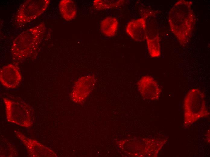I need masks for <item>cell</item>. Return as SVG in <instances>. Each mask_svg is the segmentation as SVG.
<instances>
[{"instance_id":"13","label":"cell","mask_w":210,"mask_h":157,"mask_svg":"<svg viewBox=\"0 0 210 157\" xmlns=\"http://www.w3.org/2000/svg\"><path fill=\"white\" fill-rule=\"evenodd\" d=\"M124 0H95L93 2V6L97 10H103L117 8L123 5Z\"/></svg>"},{"instance_id":"4","label":"cell","mask_w":210,"mask_h":157,"mask_svg":"<svg viewBox=\"0 0 210 157\" xmlns=\"http://www.w3.org/2000/svg\"><path fill=\"white\" fill-rule=\"evenodd\" d=\"M49 0H29L23 3L17 11L16 21L24 24L37 19L46 10Z\"/></svg>"},{"instance_id":"7","label":"cell","mask_w":210,"mask_h":157,"mask_svg":"<svg viewBox=\"0 0 210 157\" xmlns=\"http://www.w3.org/2000/svg\"><path fill=\"white\" fill-rule=\"evenodd\" d=\"M138 89L144 98L154 100L158 99L161 91L157 81L152 77L146 75L138 82Z\"/></svg>"},{"instance_id":"8","label":"cell","mask_w":210,"mask_h":157,"mask_svg":"<svg viewBox=\"0 0 210 157\" xmlns=\"http://www.w3.org/2000/svg\"><path fill=\"white\" fill-rule=\"evenodd\" d=\"M150 13H146L138 19L132 20L127 24L126 31L127 34L134 40L138 42L146 39L147 35L146 19L151 15Z\"/></svg>"},{"instance_id":"2","label":"cell","mask_w":210,"mask_h":157,"mask_svg":"<svg viewBox=\"0 0 210 157\" xmlns=\"http://www.w3.org/2000/svg\"><path fill=\"white\" fill-rule=\"evenodd\" d=\"M43 22L20 34L13 41L11 48L13 59L21 61L30 57L38 49L46 31Z\"/></svg>"},{"instance_id":"11","label":"cell","mask_w":210,"mask_h":157,"mask_svg":"<svg viewBox=\"0 0 210 157\" xmlns=\"http://www.w3.org/2000/svg\"><path fill=\"white\" fill-rule=\"evenodd\" d=\"M60 13L62 18L68 21L75 18L77 13L75 2L71 0H62L59 4Z\"/></svg>"},{"instance_id":"1","label":"cell","mask_w":210,"mask_h":157,"mask_svg":"<svg viewBox=\"0 0 210 157\" xmlns=\"http://www.w3.org/2000/svg\"><path fill=\"white\" fill-rule=\"evenodd\" d=\"M192 4V1L179 0L173 5L168 14L170 29L183 46L188 43L196 24Z\"/></svg>"},{"instance_id":"10","label":"cell","mask_w":210,"mask_h":157,"mask_svg":"<svg viewBox=\"0 0 210 157\" xmlns=\"http://www.w3.org/2000/svg\"><path fill=\"white\" fill-rule=\"evenodd\" d=\"M146 40L150 56L159 57L161 55L160 39L156 28H151L147 30Z\"/></svg>"},{"instance_id":"12","label":"cell","mask_w":210,"mask_h":157,"mask_svg":"<svg viewBox=\"0 0 210 157\" xmlns=\"http://www.w3.org/2000/svg\"><path fill=\"white\" fill-rule=\"evenodd\" d=\"M118 24V21L115 18L107 17L103 19L101 22V31L103 34L107 37L113 36L117 30Z\"/></svg>"},{"instance_id":"9","label":"cell","mask_w":210,"mask_h":157,"mask_svg":"<svg viewBox=\"0 0 210 157\" xmlns=\"http://www.w3.org/2000/svg\"><path fill=\"white\" fill-rule=\"evenodd\" d=\"M22 79L20 72L14 65L9 64L2 67L0 71V81L6 88H13L20 84Z\"/></svg>"},{"instance_id":"3","label":"cell","mask_w":210,"mask_h":157,"mask_svg":"<svg viewBox=\"0 0 210 157\" xmlns=\"http://www.w3.org/2000/svg\"><path fill=\"white\" fill-rule=\"evenodd\" d=\"M183 124L188 126L209 114L206 105L204 94L200 89L193 88L186 95L183 101Z\"/></svg>"},{"instance_id":"6","label":"cell","mask_w":210,"mask_h":157,"mask_svg":"<svg viewBox=\"0 0 210 157\" xmlns=\"http://www.w3.org/2000/svg\"><path fill=\"white\" fill-rule=\"evenodd\" d=\"M96 82L93 75L81 77L75 83L71 93V98L77 103L83 101L92 90Z\"/></svg>"},{"instance_id":"5","label":"cell","mask_w":210,"mask_h":157,"mask_svg":"<svg viewBox=\"0 0 210 157\" xmlns=\"http://www.w3.org/2000/svg\"><path fill=\"white\" fill-rule=\"evenodd\" d=\"M3 100L8 120H10L13 117L14 119L16 117V119L19 117L18 125L26 127L31 125L30 109L27 104L23 102L13 101L7 98H4Z\"/></svg>"}]
</instances>
